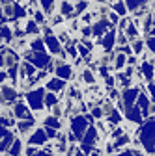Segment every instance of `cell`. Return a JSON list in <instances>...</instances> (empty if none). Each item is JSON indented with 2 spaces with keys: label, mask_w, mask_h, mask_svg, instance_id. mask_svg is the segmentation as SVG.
Instances as JSON below:
<instances>
[{
  "label": "cell",
  "mask_w": 155,
  "mask_h": 156,
  "mask_svg": "<svg viewBox=\"0 0 155 156\" xmlns=\"http://www.w3.org/2000/svg\"><path fill=\"white\" fill-rule=\"evenodd\" d=\"M125 37L127 39H131V41H134V39H138V30H137V24L134 23H129V26L125 28Z\"/></svg>",
  "instance_id": "22"
},
{
  "label": "cell",
  "mask_w": 155,
  "mask_h": 156,
  "mask_svg": "<svg viewBox=\"0 0 155 156\" xmlns=\"http://www.w3.org/2000/svg\"><path fill=\"white\" fill-rule=\"evenodd\" d=\"M146 45H148V48L155 54V37H148V43H146Z\"/></svg>",
  "instance_id": "42"
},
{
  "label": "cell",
  "mask_w": 155,
  "mask_h": 156,
  "mask_svg": "<svg viewBox=\"0 0 155 156\" xmlns=\"http://www.w3.org/2000/svg\"><path fill=\"white\" fill-rule=\"evenodd\" d=\"M30 50L32 52H45V41L41 37H36L34 41H30Z\"/></svg>",
  "instance_id": "21"
},
{
  "label": "cell",
  "mask_w": 155,
  "mask_h": 156,
  "mask_svg": "<svg viewBox=\"0 0 155 156\" xmlns=\"http://www.w3.org/2000/svg\"><path fill=\"white\" fill-rule=\"evenodd\" d=\"M82 80H84V84H88V86H93V84H95V76H93V73H92L90 67L82 71Z\"/></svg>",
  "instance_id": "29"
},
{
  "label": "cell",
  "mask_w": 155,
  "mask_h": 156,
  "mask_svg": "<svg viewBox=\"0 0 155 156\" xmlns=\"http://www.w3.org/2000/svg\"><path fill=\"white\" fill-rule=\"evenodd\" d=\"M108 26H110V23L107 21V19H105V17H101V19H99V21H97V23H95V24L92 26V34H93L95 37H99V35H105V34H107L105 30H107Z\"/></svg>",
  "instance_id": "12"
},
{
  "label": "cell",
  "mask_w": 155,
  "mask_h": 156,
  "mask_svg": "<svg viewBox=\"0 0 155 156\" xmlns=\"http://www.w3.org/2000/svg\"><path fill=\"white\" fill-rule=\"evenodd\" d=\"M25 154H26V156H36V154H37V149L32 147V145H28V147L25 149Z\"/></svg>",
  "instance_id": "40"
},
{
  "label": "cell",
  "mask_w": 155,
  "mask_h": 156,
  "mask_svg": "<svg viewBox=\"0 0 155 156\" xmlns=\"http://www.w3.org/2000/svg\"><path fill=\"white\" fill-rule=\"evenodd\" d=\"M125 117H127V121H131L134 125H140L142 123V112H140V108L137 104L131 106V108H125Z\"/></svg>",
  "instance_id": "9"
},
{
  "label": "cell",
  "mask_w": 155,
  "mask_h": 156,
  "mask_svg": "<svg viewBox=\"0 0 155 156\" xmlns=\"http://www.w3.org/2000/svg\"><path fill=\"white\" fill-rule=\"evenodd\" d=\"M108 19H110V23H120V17L116 15L114 11H108Z\"/></svg>",
  "instance_id": "44"
},
{
  "label": "cell",
  "mask_w": 155,
  "mask_h": 156,
  "mask_svg": "<svg viewBox=\"0 0 155 156\" xmlns=\"http://www.w3.org/2000/svg\"><path fill=\"white\" fill-rule=\"evenodd\" d=\"M47 143V136H45V128H36L30 136H28V145L36 147V145H45Z\"/></svg>",
  "instance_id": "8"
},
{
  "label": "cell",
  "mask_w": 155,
  "mask_h": 156,
  "mask_svg": "<svg viewBox=\"0 0 155 156\" xmlns=\"http://www.w3.org/2000/svg\"><path fill=\"white\" fill-rule=\"evenodd\" d=\"M56 104H60V99H58L54 93L47 91V93H45V108H54Z\"/></svg>",
  "instance_id": "23"
},
{
  "label": "cell",
  "mask_w": 155,
  "mask_h": 156,
  "mask_svg": "<svg viewBox=\"0 0 155 156\" xmlns=\"http://www.w3.org/2000/svg\"><path fill=\"white\" fill-rule=\"evenodd\" d=\"M43 125H45V128H54V130L62 128V121L58 119V117H54V115L45 117V119H43Z\"/></svg>",
  "instance_id": "16"
},
{
  "label": "cell",
  "mask_w": 155,
  "mask_h": 156,
  "mask_svg": "<svg viewBox=\"0 0 155 156\" xmlns=\"http://www.w3.org/2000/svg\"><path fill=\"white\" fill-rule=\"evenodd\" d=\"M90 156H103V154H101V151H99V149H95V151H93Z\"/></svg>",
  "instance_id": "50"
},
{
  "label": "cell",
  "mask_w": 155,
  "mask_h": 156,
  "mask_svg": "<svg viewBox=\"0 0 155 156\" xmlns=\"http://www.w3.org/2000/svg\"><path fill=\"white\" fill-rule=\"evenodd\" d=\"M15 141V136L13 134H9V136H6L4 140H0V152H6V151H9V147H11V143Z\"/></svg>",
  "instance_id": "27"
},
{
  "label": "cell",
  "mask_w": 155,
  "mask_h": 156,
  "mask_svg": "<svg viewBox=\"0 0 155 156\" xmlns=\"http://www.w3.org/2000/svg\"><path fill=\"white\" fill-rule=\"evenodd\" d=\"M116 41H118V45H120V47H125V45H127V41H129V39L125 37V34H123V32H120V35L116 37Z\"/></svg>",
  "instance_id": "36"
},
{
  "label": "cell",
  "mask_w": 155,
  "mask_h": 156,
  "mask_svg": "<svg viewBox=\"0 0 155 156\" xmlns=\"http://www.w3.org/2000/svg\"><path fill=\"white\" fill-rule=\"evenodd\" d=\"M93 119H101L103 117V108L101 106H93V110H92V113H90Z\"/></svg>",
  "instance_id": "35"
},
{
  "label": "cell",
  "mask_w": 155,
  "mask_h": 156,
  "mask_svg": "<svg viewBox=\"0 0 155 156\" xmlns=\"http://www.w3.org/2000/svg\"><path fill=\"white\" fill-rule=\"evenodd\" d=\"M13 115L17 117V119H23V121H28V119H34L32 117V112H30V108L25 104V102H15V106H13Z\"/></svg>",
  "instance_id": "7"
},
{
  "label": "cell",
  "mask_w": 155,
  "mask_h": 156,
  "mask_svg": "<svg viewBox=\"0 0 155 156\" xmlns=\"http://www.w3.org/2000/svg\"><path fill=\"white\" fill-rule=\"evenodd\" d=\"M110 11H114L118 17H122V19H125L127 17V8H125V2H112L110 4Z\"/></svg>",
  "instance_id": "13"
},
{
  "label": "cell",
  "mask_w": 155,
  "mask_h": 156,
  "mask_svg": "<svg viewBox=\"0 0 155 156\" xmlns=\"http://www.w3.org/2000/svg\"><path fill=\"white\" fill-rule=\"evenodd\" d=\"M153 63L155 62H144L142 63V76H144V80L146 82H151L153 80Z\"/></svg>",
  "instance_id": "14"
},
{
  "label": "cell",
  "mask_w": 155,
  "mask_h": 156,
  "mask_svg": "<svg viewBox=\"0 0 155 156\" xmlns=\"http://www.w3.org/2000/svg\"><path fill=\"white\" fill-rule=\"evenodd\" d=\"M37 8L43 11V15H52V11L56 9L54 2H37Z\"/></svg>",
  "instance_id": "26"
},
{
  "label": "cell",
  "mask_w": 155,
  "mask_h": 156,
  "mask_svg": "<svg viewBox=\"0 0 155 156\" xmlns=\"http://www.w3.org/2000/svg\"><path fill=\"white\" fill-rule=\"evenodd\" d=\"M107 117H108V123H110L112 126L120 125V121H122V113H120V110H118V108H114V110H112Z\"/></svg>",
  "instance_id": "25"
},
{
  "label": "cell",
  "mask_w": 155,
  "mask_h": 156,
  "mask_svg": "<svg viewBox=\"0 0 155 156\" xmlns=\"http://www.w3.org/2000/svg\"><path fill=\"white\" fill-rule=\"evenodd\" d=\"M34 23H36L37 26H40V24H43V23H45V15H43V11H41L40 8H37V9L34 11Z\"/></svg>",
  "instance_id": "33"
},
{
  "label": "cell",
  "mask_w": 155,
  "mask_h": 156,
  "mask_svg": "<svg viewBox=\"0 0 155 156\" xmlns=\"http://www.w3.org/2000/svg\"><path fill=\"white\" fill-rule=\"evenodd\" d=\"M153 9H155V4H153Z\"/></svg>",
  "instance_id": "53"
},
{
  "label": "cell",
  "mask_w": 155,
  "mask_h": 156,
  "mask_svg": "<svg viewBox=\"0 0 155 156\" xmlns=\"http://www.w3.org/2000/svg\"><path fill=\"white\" fill-rule=\"evenodd\" d=\"M45 87L51 93H58V91H64L66 89V82L60 80V78H49V80L45 82Z\"/></svg>",
  "instance_id": "11"
},
{
  "label": "cell",
  "mask_w": 155,
  "mask_h": 156,
  "mask_svg": "<svg viewBox=\"0 0 155 156\" xmlns=\"http://www.w3.org/2000/svg\"><path fill=\"white\" fill-rule=\"evenodd\" d=\"M45 89L43 87H36V89H28V93L25 95L28 101V108L34 112H41L45 106Z\"/></svg>",
  "instance_id": "2"
},
{
  "label": "cell",
  "mask_w": 155,
  "mask_h": 156,
  "mask_svg": "<svg viewBox=\"0 0 155 156\" xmlns=\"http://www.w3.org/2000/svg\"><path fill=\"white\" fill-rule=\"evenodd\" d=\"M56 63V78H60V80L67 82L73 78V67L66 62H54Z\"/></svg>",
  "instance_id": "6"
},
{
  "label": "cell",
  "mask_w": 155,
  "mask_h": 156,
  "mask_svg": "<svg viewBox=\"0 0 155 156\" xmlns=\"http://www.w3.org/2000/svg\"><path fill=\"white\" fill-rule=\"evenodd\" d=\"M21 67H23V71H21V78H23V80L30 78V76L36 73V67H34L30 62H21Z\"/></svg>",
  "instance_id": "17"
},
{
  "label": "cell",
  "mask_w": 155,
  "mask_h": 156,
  "mask_svg": "<svg viewBox=\"0 0 155 156\" xmlns=\"http://www.w3.org/2000/svg\"><path fill=\"white\" fill-rule=\"evenodd\" d=\"M129 141H131V138H129L127 134H123V136H120V138L114 141V145H112V147H114V151H116V149H122V147H123V145H127Z\"/></svg>",
  "instance_id": "31"
},
{
  "label": "cell",
  "mask_w": 155,
  "mask_h": 156,
  "mask_svg": "<svg viewBox=\"0 0 155 156\" xmlns=\"http://www.w3.org/2000/svg\"><path fill=\"white\" fill-rule=\"evenodd\" d=\"M127 65V58H125V54H120V52H116V56H114V69L118 71V73H122V69Z\"/></svg>",
  "instance_id": "18"
},
{
  "label": "cell",
  "mask_w": 155,
  "mask_h": 156,
  "mask_svg": "<svg viewBox=\"0 0 155 156\" xmlns=\"http://www.w3.org/2000/svg\"><path fill=\"white\" fill-rule=\"evenodd\" d=\"M13 19H25L26 17V8L23 4H19V2H13V13H11ZM11 19V21H13Z\"/></svg>",
  "instance_id": "19"
},
{
  "label": "cell",
  "mask_w": 155,
  "mask_h": 156,
  "mask_svg": "<svg viewBox=\"0 0 155 156\" xmlns=\"http://www.w3.org/2000/svg\"><path fill=\"white\" fill-rule=\"evenodd\" d=\"M73 156H86V154H84V152H82V151H81V149H77V151H75V154H73Z\"/></svg>",
  "instance_id": "51"
},
{
  "label": "cell",
  "mask_w": 155,
  "mask_h": 156,
  "mask_svg": "<svg viewBox=\"0 0 155 156\" xmlns=\"http://www.w3.org/2000/svg\"><path fill=\"white\" fill-rule=\"evenodd\" d=\"M138 87H125L123 93H122V102H123V110L125 108H131L134 106V102H137L138 99Z\"/></svg>",
  "instance_id": "5"
},
{
  "label": "cell",
  "mask_w": 155,
  "mask_h": 156,
  "mask_svg": "<svg viewBox=\"0 0 155 156\" xmlns=\"http://www.w3.org/2000/svg\"><path fill=\"white\" fill-rule=\"evenodd\" d=\"M36 156H52V154H51V152H47V151H40Z\"/></svg>",
  "instance_id": "49"
},
{
  "label": "cell",
  "mask_w": 155,
  "mask_h": 156,
  "mask_svg": "<svg viewBox=\"0 0 155 156\" xmlns=\"http://www.w3.org/2000/svg\"><path fill=\"white\" fill-rule=\"evenodd\" d=\"M131 48H133L134 56H138V54L144 50V43H142V39H134V41L131 43Z\"/></svg>",
  "instance_id": "32"
},
{
  "label": "cell",
  "mask_w": 155,
  "mask_h": 156,
  "mask_svg": "<svg viewBox=\"0 0 155 156\" xmlns=\"http://www.w3.org/2000/svg\"><path fill=\"white\" fill-rule=\"evenodd\" d=\"M21 152H23V141L19 140V138H15V141L11 143L8 154H9V156H21Z\"/></svg>",
  "instance_id": "20"
},
{
  "label": "cell",
  "mask_w": 155,
  "mask_h": 156,
  "mask_svg": "<svg viewBox=\"0 0 155 156\" xmlns=\"http://www.w3.org/2000/svg\"><path fill=\"white\" fill-rule=\"evenodd\" d=\"M134 63H137V56H129V58H127V65L133 67Z\"/></svg>",
  "instance_id": "46"
},
{
  "label": "cell",
  "mask_w": 155,
  "mask_h": 156,
  "mask_svg": "<svg viewBox=\"0 0 155 156\" xmlns=\"http://www.w3.org/2000/svg\"><path fill=\"white\" fill-rule=\"evenodd\" d=\"M0 95H2V99L8 101V102H13L17 99V91L9 86H2V91H0Z\"/></svg>",
  "instance_id": "15"
},
{
  "label": "cell",
  "mask_w": 155,
  "mask_h": 156,
  "mask_svg": "<svg viewBox=\"0 0 155 156\" xmlns=\"http://www.w3.org/2000/svg\"><path fill=\"white\" fill-rule=\"evenodd\" d=\"M66 50L69 52V56H71V58H77V48L73 47V43H69V45H66Z\"/></svg>",
  "instance_id": "39"
},
{
  "label": "cell",
  "mask_w": 155,
  "mask_h": 156,
  "mask_svg": "<svg viewBox=\"0 0 155 156\" xmlns=\"http://www.w3.org/2000/svg\"><path fill=\"white\" fill-rule=\"evenodd\" d=\"M25 34H28V35H36V34H40V26L34 23V19H32V21H26Z\"/></svg>",
  "instance_id": "28"
},
{
  "label": "cell",
  "mask_w": 155,
  "mask_h": 156,
  "mask_svg": "<svg viewBox=\"0 0 155 156\" xmlns=\"http://www.w3.org/2000/svg\"><path fill=\"white\" fill-rule=\"evenodd\" d=\"M25 62H30L34 67H37V69H41V71H45L47 69V65L52 62L51 60V56L47 54V52H25Z\"/></svg>",
  "instance_id": "3"
},
{
  "label": "cell",
  "mask_w": 155,
  "mask_h": 156,
  "mask_svg": "<svg viewBox=\"0 0 155 156\" xmlns=\"http://www.w3.org/2000/svg\"><path fill=\"white\" fill-rule=\"evenodd\" d=\"M151 34H153V37H155V28H153V30H151Z\"/></svg>",
  "instance_id": "52"
},
{
  "label": "cell",
  "mask_w": 155,
  "mask_h": 156,
  "mask_svg": "<svg viewBox=\"0 0 155 156\" xmlns=\"http://www.w3.org/2000/svg\"><path fill=\"white\" fill-rule=\"evenodd\" d=\"M0 39H4V41H11L13 39V34H11L9 26H6V24L0 26Z\"/></svg>",
  "instance_id": "30"
},
{
  "label": "cell",
  "mask_w": 155,
  "mask_h": 156,
  "mask_svg": "<svg viewBox=\"0 0 155 156\" xmlns=\"http://www.w3.org/2000/svg\"><path fill=\"white\" fill-rule=\"evenodd\" d=\"M45 136H47V140H56L58 138V134L54 128H45Z\"/></svg>",
  "instance_id": "38"
},
{
  "label": "cell",
  "mask_w": 155,
  "mask_h": 156,
  "mask_svg": "<svg viewBox=\"0 0 155 156\" xmlns=\"http://www.w3.org/2000/svg\"><path fill=\"white\" fill-rule=\"evenodd\" d=\"M149 95H151V99L155 102V84H149Z\"/></svg>",
  "instance_id": "47"
},
{
  "label": "cell",
  "mask_w": 155,
  "mask_h": 156,
  "mask_svg": "<svg viewBox=\"0 0 155 156\" xmlns=\"http://www.w3.org/2000/svg\"><path fill=\"white\" fill-rule=\"evenodd\" d=\"M93 21V13L92 11H86L84 15H82V23H84V26H88V23H92Z\"/></svg>",
  "instance_id": "37"
},
{
  "label": "cell",
  "mask_w": 155,
  "mask_h": 156,
  "mask_svg": "<svg viewBox=\"0 0 155 156\" xmlns=\"http://www.w3.org/2000/svg\"><path fill=\"white\" fill-rule=\"evenodd\" d=\"M114 45H116V32L110 30V32H107V34L101 37V47H103L105 52H110V50L114 48Z\"/></svg>",
  "instance_id": "10"
},
{
  "label": "cell",
  "mask_w": 155,
  "mask_h": 156,
  "mask_svg": "<svg viewBox=\"0 0 155 156\" xmlns=\"http://www.w3.org/2000/svg\"><path fill=\"white\" fill-rule=\"evenodd\" d=\"M118 156H133V151H131V149H125V151H122Z\"/></svg>",
  "instance_id": "48"
},
{
  "label": "cell",
  "mask_w": 155,
  "mask_h": 156,
  "mask_svg": "<svg viewBox=\"0 0 155 156\" xmlns=\"http://www.w3.org/2000/svg\"><path fill=\"white\" fill-rule=\"evenodd\" d=\"M140 143L144 145L146 152H155V119L148 117V121L140 128Z\"/></svg>",
  "instance_id": "1"
},
{
  "label": "cell",
  "mask_w": 155,
  "mask_h": 156,
  "mask_svg": "<svg viewBox=\"0 0 155 156\" xmlns=\"http://www.w3.org/2000/svg\"><path fill=\"white\" fill-rule=\"evenodd\" d=\"M62 112H64V110H62V104H56V106L52 108V115H54V117H60Z\"/></svg>",
  "instance_id": "41"
},
{
  "label": "cell",
  "mask_w": 155,
  "mask_h": 156,
  "mask_svg": "<svg viewBox=\"0 0 155 156\" xmlns=\"http://www.w3.org/2000/svg\"><path fill=\"white\" fill-rule=\"evenodd\" d=\"M34 125H36V119H28V121H19L17 123V128H19V132L21 134H26L30 128H34Z\"/></svg>",
  "instance_id": "24"
},
{
  "label": "cell",
  "mask_w": 155,
  "mask_h": 156,
  "mask_svg": "<svg viewBox=\"0 0 155 156\" xmlns=\"http://www.w3.org/2000/svg\"><path fill=\"white\" fill-rule=\"evenodd\" d=\"M45 47L49 48L51 54H56V56H62V58H67L66 56V50L62 47V43L58 41L56 35H51V37H45Z\"/></svg>",
  "instance_id": "4"
},
{
  "label": "cell",
  "mask_w": 155,
  "mask_h": 156,
  "mask_svg": "<svg viewBox=\"0 0 155 156\" xmlns=\"http://www.w3.org/2000/svg\"><path fill=\"white\" fill-rule=\"evenodd\" d=\"M9 134H11V132H9L6 126H2V125H0V140H4L6 136H9Z\"/></svg>",
  "instance_id": "43"
},
{
  "label": "cell",
  "mask_w": 155,
  "mask_h": 156,
  "mask_svg": "<svg viewBox=\"0 0 155 156\" xmlns=\"http://www.w3.org/2000/svg\"><path fill=\"white\" fill-rule=\"evenodd\" d=\"M81 32H82V37H84V39H86L88 35H92V28H90V26H82Z\"/></svg>",
  "instance_id": "45"
},
{
  "label": "cell",
  "mask_w": 155,
  "mask_h": 156,
  "mask_svg": "<svg viewBox=\"0 0 155 156\" xmlns=\"http://www.w3.org/2000/svg\"><path fill=\"white\" fill-rule=\"evenodd\" d=\"M90 8V4L88 2H77L75 4V15H79V13H82L84 9H88Z\"/></svg>",
  "instance_id": "34"
}]
</instances>
